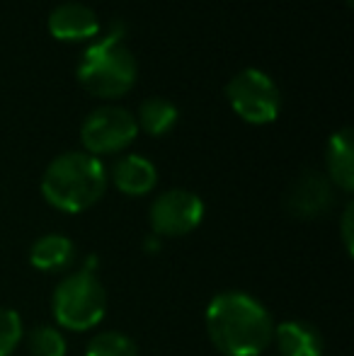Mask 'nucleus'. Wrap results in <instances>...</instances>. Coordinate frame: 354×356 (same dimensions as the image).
I'll use <instances>...</instances> for the list:
<instances>
[{"instance_id":"nucleus-1","label":"nucleus","mask_w":354,"mask_h":356,"mask_svg":"<svg viewBox=\"0 0 354 356\" xmlns=\"http://www.w3.org/2000/svg\"><path fill=\"white\" fill-rule=\"evenodd\" d=\"M207 332L223 356H262L274 337V320L255 296L221 291L207 305Z\"/></svg>"},{"instance_id":"nucleus-2","label":"nucleus","mask_w":354,"mask_h":356,"mask_svg":"<svg viewBox=\"0 0 354 356\" xmlns=\"http://www.w3.org/2000/svg\"><path fill=\"white\" fill-rule=\"evenodd\" d=\"M107 170L102 160L83 150H68L49 163L42 177V194L54 209L81 213L102 199Z\"/></svg>"},{"instance_id":"nucleus-3","label":"nucleus","mask_w":354,"mask_h":356,"mask_svg":"<svg viewBox=\"0 0 354 356\" xmlns=\"http://www.w3.org/2000/svg\"><path fill=\"white\" fill-rule=\"evenodd\" d=\"M136 56L117 32L88 47L78 63L81 85L99 97H119L129 92L136 83Z\"/></svg>"},{"instance_id":"nucleus-4","label":"nucleus","mask_w":354,"mask_h":356,"mask_svg":"<svg viewBox=\"0 0 354 356\" xmlns=\"http://www.w3.org/2000/svg\"><path fill=\"white\" fill-rule=\"evenodd\" d=\"M51 313L63 330L86 332L102 323L107 313V291L95 272L81 269L61 279L54 291Z\"/></svg>"},{"instance_id":"nucleus-5","label":"nucleus","mask_w":354,"mask_h":356,"mask_svg":"<svg viewBox=\"0 0 354 356\" xmlns=\"http://www.w3.org/2000/svg\"><path fill=\"white\" fill-rule=\"evenodd\" d=\"M226 97L241 119L250 124H269L279 117L282 95L274 80L260 68H246L226 85Z\"/></svg>"},{"instance_id":"nucleus-6","label":"nucleus","mask_w":354,"mask_h":356,"mask_svg":"<svg viewBox=\"0 0 354 356\" xmlns=\"http://www.w3.org/2000/svg\"><path fill=\"white\" fill-rule=\"evenodd\" d=\"M138 136V124L124 107H97L81 127V141L90 155H107L124 150Z\"/></svg>"},{"instance_id":"nucleus-7","label":"nucleus","mask_w":354,"mask_h":356,"mask_svg":"<svg viewBox=\"0 0 354 356\" xmlns=\"http://www.w3.org/2000/svg\"><path fill=\"white\" fill-rule=\"evenodd\" d=\"M148 218L156 238H182L204 220V202L189 189H168L151 204Z\"/></svg>"},{"instance_id":"nucleus-8","label":"nucleus","mask_w":354,"mask_h":356,"mask_svg":"<svg viewBox=\"0 0 354 356\" xmlns=\"http://www.w3.org/2000/svg\"><path fill=\"white\" fill-rule=\"evenodd\" d=\"M332 189L321 172H303L287 194V209L298 218H318L330 209Z\"/></svg>"},{"instance_id":"nucleus-9","label":"nucleus","mask_w":354,"mask_h":356,"mask_svg":"<svg viewBox=\"0 0 354 356\" xmlns=\"http://www.w3.org/2000/svg\"><path fill=\"white\" fill-rule=\"evenodd\" d=\"M49 32L61 42H83L99 32V19L92 8L83 3H61L51 10L47 19Z\"/></svg>"},{"instance_id":"nucleus-10","label":"nucleus","mask_w":354,"mask_h":356,"mask_svg":"<svg viewBox=\"0 0 354 356\" xmlns=\"http://www.w3.org/2000/svg\"><path fill=\"white\" fill-rule=\"evenodd\" d=\"M272 342L277 344L279 356H323L325 342L318 327L301 320H284L274 327Z\"/></svg>"},{"instance_id":"nucleus-11","label":"nucleus","mask_w":354,"mask_h":356,"mask_svg":"<svg viewBox=\"0 0 354 356\" xmlns=\"http://www.w3.org/2000/svg\"><path fill=\"white\" fill-rule=\"evenodd\" d=\"M112 182L122 194L143 197L158 184V170L143 155H124L112 168Z\"/></svg>"},{"instance_id":"nucleus-12","label":"nucleus","mask_w":354,"mask_h":356,"mask_svg":"<svg viewBox=\"0 0 354 356\" xmlns=\"http://www.w3.org/2000/svg\"><path fill=\"white\" fill-rule=\"evenodd\" d=\"M328 177L335 187L350 194L354 189V153H352V129L345 127L335 131L325 150Z\"/></svg>"},{"instance_id":"nucleus-13","label":"nucleus","mask_w":354,"mask_h":356,"mask_svg":"<svg viewBox=\"0 0 354 356\" xmlns=\"http://www.w3.org/2000/svg\"><path fill=\"white\" fill-rule=\"evenodd\" d=\"M76 257V245L61 233L42 235L29 250V264L39 272H63Z\"/></svg>"},{"instance_id":"nucleus-14","label":"nucleus","mask_w":354,"mask_h":356,"mask_svg":"<svg viewBox=\"0 0 354 356\" xmlns=\"http://www.w3.org/2000/svg\"><path fill=\"white\" fill-rule=\"evenodd\" d=\"M177 119H179V112L170 99L148 97V99H143L141 107H138L136 124L146 134H151V136H163V134H168L175 127Z\"/></svg>"},{"instance_id":"nucleus-15","label":"nucleus","mask_w":354,"mask_h":356,"mask_svg":"<svg viewBox=\"0 0 354 356\" xmlns=\"http://www.w3.org/2000/svg\"><path fill=\"white\" fill-rule=\"evenodd\" d=\"M29 356H66L68 342L63 332L51 325H39L27 334Z\"/></svg>"},{"instance_id":"nucleus-16","label":"nucleus","mask_w":354,"mask_h":356,"mask_svg":"<svg viewBox=\"0 0 354 356\" xmlns=\"http://www.w3.org/2000/svg\"><path fill=\"white\" fill-rule=\"evenodd\" d=\"M86 356H138V347L124 332H99L95 334L86 347Z\"/></svg>"},{"instance_id":"nucleus-17","label":"nucleus","mask_w":354,"mask_h":356,"mask_svg":"<svg viewBox=\"0 0 354 356\" xmlns=\"http://www.w3.org/2000/svg\"><path fill=\"white\" fill-rule=\"evenodd\" d=\"M24 327L22 318L15 308H0V356H13L15 349L22 344Z\"/></svg>"},{"instance_id":"nucleus-18","label":"nucleus","mask_w":354,"mask_h":356,"mask_svg":"<svg viewBox=\"0 0 354 356\" xmlns=\"http://www.w3.org/2000/svg\"><path fill=\"white\" fill-rule=\"evenodd\" d=\"M342 243H345L347 254L354 252V204H347L342 213Z\"/></svg>"}]
</instances>
